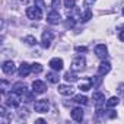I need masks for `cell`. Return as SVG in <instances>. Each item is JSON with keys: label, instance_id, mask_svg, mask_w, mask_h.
<instances>
[{"label": "cell", "instance_id": "6da1fadb", "mask_svg": "<svg viewBox=\"0 0 124 124\" xmlns=\"http://www.w3.org/2000/svg\"><path fill=\"white\" fill-rule=\"evenodd\" d=\"M26 16L31 19V21H39L42 18V9L38 8L37 5L35 6H31L26 9Z\"/></svg>", "mask_w": 124, "mask_h": 124}, {"label": "cell", "instance_id": "7a4b0ae2", "mask_svg": "<svg viewBox=\"0 0 124 124\" xmlns=\"http://www.w3.org/2000/svg\"><path fill=\"white\" fill-rule=\"evenodd\" d=\"M19 104H21V95L12 91V93H9L8 98H6V105L12 107V108H16V107H19Z\"/></svg>", "mask_w": 124, "mask_h": 124}, {"label": "cell", "instance_id": "3957f363", "mask_svg": "<svg viewBox=\"0 0 124 124\" xmlns=\"http://www.w3.org/2000/svg\"><path fill=\"white\" fill-rule=\"evenodd\" d=\"M34 109H35V112L45 114V112H48V109H50V104H48L47 99H39V101H37V102L34 104Z\"/></svg>", "mask_w": 124, "mask_h": 124}, {"label": "cell", "instance_id": "277c9868", "mask_svg": "<svg viewBox=\"0 0 124 124\" xmlns=\"http://www.w3.org/2000/svg\"><path fill=\"white\" fill-rule=\"evenodd\" d=\"M85 66H86V61L82 55L73 58V61H72V70L73 72H82V70H85Z\"/></svg>", "mask_w": 124, "mask_h": 124}, {"label": "cell", "instance_id": "5b68a950", "mask_svg": "<svg viewBox=\"0 0 124 124\" xmlns=\"http://www.w3.org/2000/svg\"><path fill=\"white\" fill-rule=\"evenodd\" d=\"M53 38H54V34L50 31V29H45L44 32H42V39H41V45L44 47V48H50V45H51V41H53Z\"/></svg>", "mask_w": 124, "mask_h": 124}, {"label": "cell", "instance_id": "8992f818", "mask_svg": "<svg viewBox=\"0 0 124 124\" xmlns=\"http://www.w3.org/2000/svg\"><path fill=\"white\" fill-rule=\"evenodd\" d=\"M47 22H48L50 25H58V23L61 22V16H60V13H58L57 10L50 12V13L47 15Z\"/></svg>", "mask_w": 124, "mask_h": 124}, {"label": "cell", "instance_id": "52a82bcc", "mask_svg": "<svg viewBox=\"0 0 124 124\" xmlns=\"http://www.w3.org/2000/svg\"><path fill=\"white\" fill-rule=\"evenodd\" d=\"M95 54H96V57H99L101 60H105V58L108 57V48H107V45H105V44H98V45L95 47Z\"/></svg>", "mask_w": 124, "mask_h": 124}, {"label": "cell", "instance_id": "ba28073f", "mask_svg": "<svg viewBox=\"0 0 124 124\" xmlns=\"http://www.w3.org/2000/svg\"><path fill=\"white\" fill-rule=\"evenodd\" d=\"M63 60L61 58H58V57H55V58H51L50 60V63H48V66L54 70V72H60L61 69H63Z\"/></svg>", "mask_w": 124, "mask_h": 124}, {"label": "cell", "instance_id": "9c48e42d", "mask_svg": "<svg viewBox=\"0 0 124 124\" xmlns=\"http://www.w3.org/2000/svg\"><path fill=\"white\" fill-rule=\"evenodd\" d=\"M32 91L35 93H44L47 91V86L42 80H34L32 82Z\"/></svg>", "mask_w": 124, "mask_h": 124}, {"label": "cell", "instance_id": "30bf717a", "mask_svg": "<svg viewBox=\"0 0 124 124\" xmlns=\"http://www.w3.org/2000/svg\"><path fill=\"white\" fill-rule=\"evenodd\" d=\"M12 91L16 92V93H19V95H26L28 88H26L25 83H22V82H16V83L12 85Z\"/></svg>", "mask_w": 124, "mask_h": 124}, {"label": "cell", "instance_id": "8fae6325", "mask_svg": "<svg viewBox=\"0 0 124 124\" xmlns=\"http://www.w3.org/2000/svg\"><path fill=\"white\" fill-rule=\"evenodd\" d=\"M57 91H58V93L64 95V96H70L75 92V89H73L72 85H58V89Z\"/></svg>", "mask_w": 124, "mask_h": 124}, {"label": "cell", "instance_id": "7c38bea8", "mask_svg": "<svg viewBox=\"0 0 124 124\" xmlns=\"http://www.w3.org/2000/svg\"><path fill=\"white\" fill-rule=\"evenodd\" d=\"M2 69H3V73H6V75H13L15 73V70H16V67H15V63L12 60H8V61H5L3 63V66H2Z\"/></svg>", "mask_w": 124, "mask_h": 124}, {"label": "cell", "instance_id": "4fadbf2b", "mask_svg": "<svg viewBox=\"0 0 124 124\" xmlns=\"http://www.w3.org/2000/svg\"><path fill=\"white\" fill-rule=\"evenodd\" d=\"M31 72H32V66H29L28 63H25V61L19 66V70H18V73H19L21 78H26Z\"/></svg>", "mask_w": 124, "mask_h": 124}, {"label": "cell", "instance_id": "5bb4252c", "mask_svg": "<svg viewBox=\"0 0 124 124\" xmlns=\"http://www.w3.org/2000/svg\"><path fill=\"white\" fill-rule=\"evenodd\" d=\"M109 70H111V64H109V61H102V63L99 64V67H98V75L99 76H105L107 73H109Z\"/></svg>", "mask_w": 124, "mask_h": 124}, {"label": "cell", "instance_id": "9a60e30c", "mask_svg": "<svg viewBox=\"0 0 124 124\" xmlns=\"http://www.w3.org/2000/svg\"><path fill=\"white\" fill-rule=\"evenodd\" d=\"M93 101H95V104H96V107H101L104 102H105V95L102 93V92H99V91H95L93 92Z\"/></svg>", "mask_w": 124, "mask_h": 124}, {"label": "cell", "instance_id": "2e32d148", "mask_svg": "<svg viewBox=\"0 0 124 124\" xmlns=\"http://www.w3.org/2000/svg\"><path fill=\"white\" fill-rule=\"evenodd\" d=\"M83 109L82 108H75V109H72V118L75 120V121H78V123H80L82 120H83Z\"/></svg>", "mask_w": 124, "mask_h": 124}, {"label": "cell", "instance_id": "e0dca14e", "mask_svg": "<svg viewBox=\"0 0 124 124\" xmlns=\"http://www.w3.org/2000/svg\"><path fill=\"white\" fill-rule=\"evenodd\" d=\"M64 79L67 80V82H70V83H73V82H78V75H76V72H66L64 73Z\"/></svg>", "mask_w": 124, "mask_h": 124}, {"label": "cell", "instance_id": "ac0fdd59", "mask_svg": "<svg viewBox=\"0 0 124 124\" xmlns=\"http://www.w3.org/2000/svg\"><path fill=\"white\" fill-rule=\"evenodd\" d=\"M120 104V98L118 96H111L108 101H107V107L108 108H114V107H117Z\"/></svg>", "mask_w": 124, "mask_h": 124}, {"label": "cell", "instance_id": "d6986e66", "mask_svg": "<svg viewBox=\"0 0 124 124\" xmlns=\"http://www.w3.org/2000/svg\"><path fill=\"white\" fill-rule=\"evenodd\" d=\"M58 75L57 73H54V72H50V73H47V80L50 82V83H58Z\"/></svg>", "mask_w": 124, "mask_h": 124}, {"label": "cell", "instance_id": "ffe728a7", "mask_svg": "<svg viewBox=\"0 0 124 124\" xmlns=\"http://www.w3.org/2000/svg\"><path fill=\"white\" fill-rule=\"evenodd\" d=\"M73 102L80 104V105H85V104H88V98L85 95H76V96H73Z\"/></svg>", "mask_w": 124, "mask_h": 124}, {"label": "cell", "instance_id": "44dd1931", "mask_svg": "<svg viewBox=\"0 0 124 124\" xmlns=\"http://www.w3.org/2000/svg\"><path fill=\"white\" fill-rule=\"evenodd\" d=\"M23 42H26L28 45H35L37 44V38L34 35H28V37L23 38Z\"/></svg>", "mask_w": 124, "mask_h": 124}, {"label": "cell", "instance_id": "7402d4cb", "mask_svg": "<svg viewBox=\"0 0 124 124\" xmlns=\"http://www.w3.org/2000/svg\"><path fill=\"white\" fill-rule=\"evenodd\" d=\"M92 18V12L89 10V9H86V12L82 15V18H80V22H88L89 19Z\"/></svg>", "mask_w": 124, "mask_h": 124}, {"label": "cell", "instance_id": "603a6c76", "mask_svg": "<svg viewBox=\"0 0 124 124\" xmlns=\"http://www.w3.org/2000/svg\"><path fill=\"white\" fill-rule=\"evenodd\" d=\"M89 82H91V85H93V88H96V86L101 83V78H99V76H93V78L89 79Z\"/></svg>", "mask_w": 124, "mask_h": 124}, {"label": "cell", "instance_id": "cb8c5ba5", "mask_svg": "<svg viewBox=\"0 0 124 124\" xmlns=\"http://www.w3.org/2000/svg\"><path fill=\"white\" fill-rule=\"evenodd\" d=\"M32 72L37 73V75L41 73V72H42V66H41L39 63H34V64H32Z\"/></svg>", "mask_w": 124, "mask_h": 124}, {"label": "cell", "instance_id": "d4e9b609", "mask_svg": "<svg viewBox=\"0 0 124 124\" xmlns=\"http://www.w3.org/2000/svg\"><path fill=\"white\" fill-rule=\"evenodd\" d=\"M64 6H66L67 9L75 8V6H76V0H64Z\"/></svg>", "mask_w": 124, "mask_h": 124}, {"label": "cell", "instance_id": "484cf974", "mask_svg": "<svg viewBox=\"0 0 124 124\" xmlns=\"http://www.w3.org/2000/svg\"><path fill=\"white\" fill-rule=\"evenodd\" d=\"M92 88V85H91V82H88V83H80V86H79V89L80 91H83V92H86V91H89Z\"/></svg>", "mask_w": 124, "mask_h": 124}, {"label": "cell", "instance_id": "4316f807", "mask_svg": "<svg viewBox=\"0 0 124 124\" xmlns=\"http://www.w3.org/2000/svg\"><path fill=\"white\" fill-rule=\"evenodd\" d=\"M75 23H76V19L69 16V19H67V22H66V26H67V28H73V26H75Z\"/></svg>", "mask_w": 124, "mask_h": 124}, {"label": "cell", "instance_id": "83f0119b", "mask_svg": "<svg viewBox=\"0 0 124 124\" xmlns=\"http://www.w3.org/2000/svg\"><path fill=\"white\" fill-rule=\"evenodd\" d=\"M95 2H96V0H83V6H85L86 9H89V6H92Z\"/></svg>", "mask_w": 124, "mask_h": 124}, {"label": "cell", "instance_id": "f1b7e54d", "mask_svg": "<svg viewBox=\"0 0 124 124\" xmlns=\"http://www.w3.org/2000/svg\"><path fill=\"white\" fill-rule=\"evenodd\" d=\"M51 8H53L54 10H57V9L60 8V0H53V2H51Z\"/></svg>", "mask_w": 124, "mask_h": 124}, {"label": "cell", "instance_id": "f546056e", "mask_svg": "<svg viewBox=\"0 0 124 124\" xmlns=\"http://www.w3.org/2000/svg\"><path fill=\"white\" fill-rule=\"evenodd\" d=\"M118 93L121 95V96H124V83H121V85H118Z\"/></svg>", "mask_w": 124, "mask_h": 124}, {"label": "cell", "instance_id": "4dcf8cb0", "mask_svg": "<svg viewBox=\"0 0 124 124\" xmlns=\"http://www.w3.org/2000/svg\"><path fill=\"white\" fill-rule=\"evenodd\" d=\"M6 86H8V82L6 80H2V93L3 95L6 93Z\"/></svg>", "mask_w": 124, "mask_h": 124}, {"label": "cell", "instance_id": "1f68e13d", "mask_svg": "<svg viewBox=\"0 0 124 124\" xmlns=\"http://www.w3.org/2000/svg\"><path fill=\"white\" fill-rule=\"evenodd\" d=\"M76 51H78V53H86V51H88V48H86V47H80V45H79V47H76Z\"/></svg>", "mask_w": 124, "mask_h": 124}, {"label": "cell", "instance_id": "d6a6232c", "mask_svg": "<svg viewBox=\"0 0 124 124\" xmlns=\"http://www.w3.org/2000/svg\"><path fill=\"white\" fill-rule=\"evenodd\" d=\"M108 112H109V114H108V117H109V118H115V117H117V114H115V111H114V109H111V111H108Z\"/></svg>", "mask_w": 124, "mask_h": 124}, {"label": "cell", "instance_id": "836d02e7", "mask_svg": "<svg viewBox=\"0 0 124 124\" xmlns=\"http://www.w3.org/2000/svg\"><path fill=\"white\" fill-rule=\"evenodd\" d=\"M118 38L124 42V31H120V34H118Z\"/></svg>", "mask_w": 124, "mask_h": 124}, {"label": "cell", "instance_id": "e575fe53", "mask_svg": "<svg viewBox=\"0 0 124 124\" xmlns=\"http://www.w3.org/2000/svg\"><path fill=\"white\" fill-rule=\"evenodd\" d=\"M35 2L38 3V8H41V9L44 8V2H42V0H35Z\"/></svg>", "mask_w": 124, "mask_h": 124}, {"label": "cell", "instance_id": "d590c367", "mask_svg": "<svg viewBox=\"0 0 124 124\" xmlns=\"http://www.w3.org/2000/svg\"><path fill=\"white\" fill-rule=\"evenodd\" d=\"M0 114H2V115H6V109H5V107L0 108Z\"/></svg>", "mask_w": 124, "mask_h": 124}, {"label": "cell", "instance_id": "8d00e7d4", "mask_svg": "<svg viewBox=\"0 0 124 124\" xmlns=\"http://www.w3.org/2000/svg\"><path fill=\"white\" fill-rule=\"evenodd\" d=\"M35 123H37V124H44V123H45V121H44V120H42V118H39V120H37V121H35Z\"/></svg>", "mask_w": 124, "mask_h": 124}, {"label": "cell", "instance_id": "74e56055", "mask_svg": "<svg viewBox=\"0 0 124 124\" xmlns=\"http://www.w3.org/2000/svg\"><path fill=\"white\" fill-rule=\"evenodd\" d=\"M123 15H124V8H123Z\"/></svg>", "mask_w": 124, "mask_h": 124}]
</instances>
